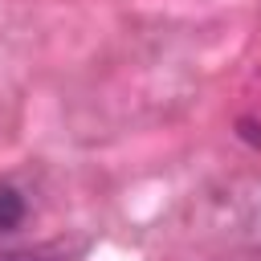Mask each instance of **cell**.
<instances>
[{"mask_svg":"<svg viewBox=\"0 0 261 261\" xmlns=\"http://www.w3.org/2000/svg\"><path fill=\"white\" fill-rule=\"evenodd\" d=\"M86 245H65V241H53V245H16V249H0V261H73Z\"/></svg>","mask_w":261,"mask_h":261,"instance_id":"6da1fadb","label":"cell"},{"mask_svg":"<svg viewBox=\"0 0 261 261\" xmlns=\"http://www.w3.org/2000/svg\"><path fill=\"white\" fill-rule=\"evenodd\" d=\"M29 216V200L12 179H0V232H16Z\"/></svg>","mask_w":261,"mask_h":261,"instance_id":"7a4b0ae2","label":"cell"}]
</instances>
